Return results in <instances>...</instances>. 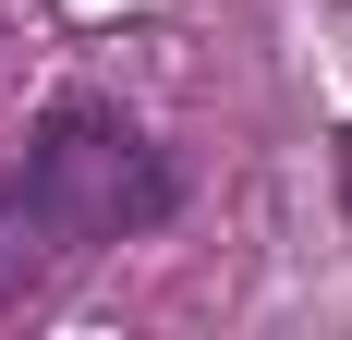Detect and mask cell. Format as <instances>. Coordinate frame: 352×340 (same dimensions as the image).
Segmentation results:
<instances>
[{"label": "cell", "instance_id": "1", "mask_svg": "<svg viewBox=\"0 0 352 340\" xmlns=\"http://www.w3.org/2000/svg\"><path fill=\"white\" fill-rule=\"evenodd\" d=\"M170 219V170L122 109H49L25 158H0V304L61 279L85 243Z\"/></svg>", "mask_w": 352, "mask_h": 340}, {"label": "cell", "instance_id": "2", "mask_svg": "<svg viewBox=\"0 0 352 340\" xmlns=\"http://www.w3.org/2000/svg\"><path fill=\"white\" fill-rule=\"evenodd\" d=\"M340 170H352V134H340Z\"/></svg>", "mask_w": 352, "mask_h": 340}]
</instances>
